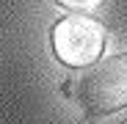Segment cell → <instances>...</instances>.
Instances as JSON below:
<instances>
[{
    "label": "cell",
    "instance_id": "7a4b0ae2",
    "mask_svg": "<svg viewBox=\"0 0 127 124\" xmlns=\"http://www.w3.org/2000/svg\"><path fill=\"white\" fill-rule=\"evenodd\" d=\"M80 102L86 116H111L127 108V52L97 64L80 83Z\"/></svg>",
    "mask_w": 127,
    "mask_h": 124
},
{
    "label": "cell",
    "instance_id": "3957f363",
    "mask_svg": "<svg viewBox=\"0 0 127 124\" xmlns=\"http://www.w3.org/2000/svg\"><path fill=\"white\" fill-rule=\"evenodd\" d=\"M55 3L64 6V8H69V11H91L97 6H102L105 0H55Z\"/></svg>",
    "mask_w": 127,
    "mask_h": 124
},
{
    "label": "cell",
    "instance_id": "6da1fadb",
    "mask_svg": "<svg viewBox=\"0 0 127 124\" xmlns=\"http://www.w3.org/2000/svg\"><path fill=\"white\" fill-rule=\"evenodd\" d=\"M50 41H53L55 58L64 66L86 69V66H94L102 58L108 33H105L99 19L86 17V14H69L53 25Z\"/></svg>",
    "mask_w": 127,
    "mask_h": 124
}]
</instances>
